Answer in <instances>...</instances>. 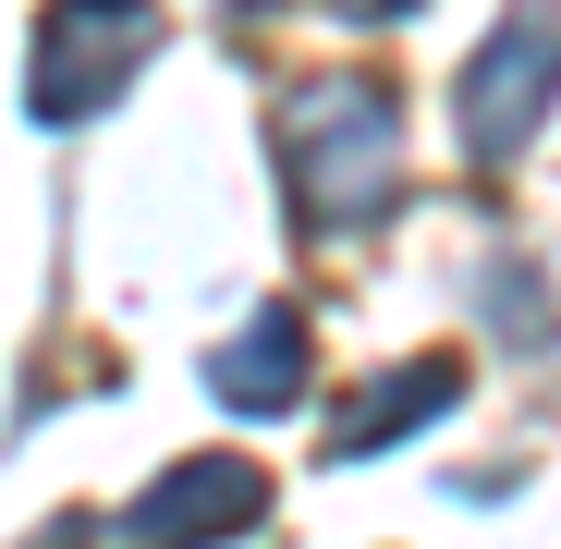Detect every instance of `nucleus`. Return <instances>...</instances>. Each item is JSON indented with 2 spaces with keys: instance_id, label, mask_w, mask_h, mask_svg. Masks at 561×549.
Here are the masks:
<instances>
[{
  "instance_id": "obj_1",
  "label": "nucleus",
  "mask_w": 561,
  "mask_h": 549,
  "mask_svg": "<svg viewBox=\"0 0 561 549\" xmlns=\"http://www.w3.org/2000/svg\"><path fill=\"white\" fill-rule=\"evenodd\" d=\"M232 513H256V477H244V465H196V477H171V489H159V501H147L123 537H135V549H171V537L232 525Z\"/></svg>"
},
{
  "instance_id": "obj_2",
  "label": "nucleus",
  "mask_w": 561,
  "mask_h": 549,
  "mask_svg": "<svg viewBox=\"0 0 561 549\" xmlns=\"http://www.w3.org/2000/svg\"><path fill=\"white\" fill-rule=\"evenodd\" d=\"M220 391L232 403H280V391H294V318H256V342L220 366Z\"/></svg>"
}]
</instances>
